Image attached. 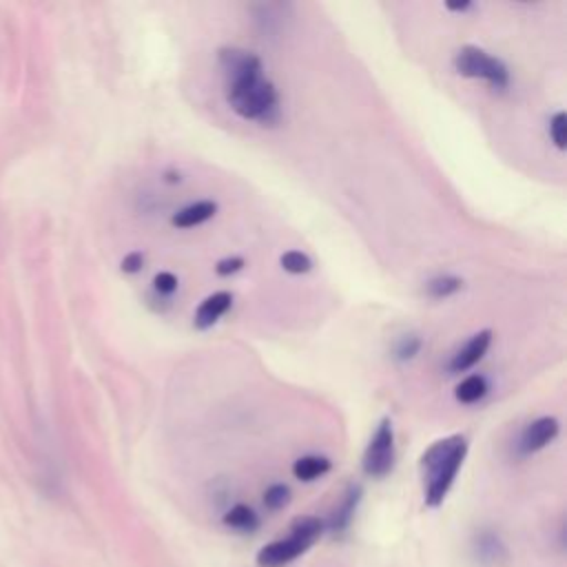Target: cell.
I'll return each mask as SVG.
<instances>
[{"label":"cell","mask_w":567,"mask_h":567,"mask_svg":"<svg viewBox=\"0 0 567 567\" xmlns=\"http://www.w3.org/2000/svg\"><path fill=\"white\" fill-rule=\"evenodd\" d=\"M219 64L226 78V100L244 120L264 126L279 122V97L275 86L261 73V60L244 49H221Z\"/></svg>","instance_id":"obj_1"},{"label":"cell","mask_w":567,"mask_h":567,"mask_svg":"<svg viewBox=\"0 0 567 567\" xmlns=\"http://www.w3.org/2000/svg\"><path fill=\"white\" fill-rule=\"evenodd\" d=\"M465 454H467V439L461 434L439 439L421 454L425 505L439 507L445 501L465 461Z\"/></svg>","instance_id":"obj_2"},{"label":"cell","mask_w":567,"mask_h":567,"mask_svg":"<svg viewBox=\"0 0 567 567\" xmlns=\"http://www.w3.org/2000/svg\"><path fill=\"white\" fill-rule=\"evenodd\" d=\"M323 532V520L317 516H299L292 520L286 536L264 545L257 551V567H286L306 554Z\"/></svg>","instance_id":"obj_3"},{"label":"cell","mask_w":567,"mask_h":567,"mask_svg":"<svg viewBox=\"0 0 567 567\" xmlns=\"http://www.w3.org/2000/svg\"><path fill=\"white\" fill-rule=\"evenodd\" d=\"M454 69L463 78L485 80L494 91H505L507 84H509L507 66L498 58H494L487 51H483L478 47H472V44H465L456 51Z\"/></svg>","instance_id":"obj_4"},{"label":"cell","mask_w":567,"mask_h":567,"mask_svg":"<svg viewBox=\"0 0 567 567\" xmlns=\"http://www.w3.org/2000/svg\"><path fill=\"white\" fill-rule=\"evenodd\" d=\"M392 467H394V427L390 419H383L377 425L363 452V472L372 478H383L392 472Z\"/></svg>","instance_id":"obj_5"},{"label":"cell","mask_w":567,"mask_h":567,"mask_svg":"<svg viewBox=\"0 0 567 567\" xmlns=\"http://www.w3.org/2000/svg\"><path fill=\"white\" fill-rule=\"evenodd\" d=\"M558 421L554 416H540L536 421H532L520 439V447L523 452H538L545 445H549L556 436H558Z\"/></svg>","instance_id":"obj_6"},{"label":"cell","mask_w":567,"mask_h":567,"mask_svg":"<svg viewBox=\"0 0 567 567\" xmlns=\"http://www.w3.org/2000/svg\"><path fill=\"white\" fill-rule=\"evenodd\" d=\"M489 343H492V332H489V330L476 332V334L452 357L450 370H452V372H465V370H470L472 365H476V363L485 357Z\"/></svg>","instance_id":"obj_7"},{"label":"cell","mask_w":567,"mask_h":567,"mask_svg":"<svg viewBox=\"0 0 567 567\" xmlns=\"http://www.w3.org/2000/svg\"><path fill=\"white\" fill-rule=\"evenodd\" d=\"M230 303H233V295L226 290H219V292H213L210 297H206L195 312V328L206 330L213 323H217L219 317L230 308Z\"/></svg>","instance_id":"obj_8"},{"label":"cell","mask_w":567,"mask_h":567,"mask_svg":"<svg viewBox=\"0 0 567 567\" xmlns=\"http://www.w3.org/2000/svg\"><path fill=\"white\" fill-rule=\"evenodd\" d=\"M217 210V204L213 199H202V202H193L188 206H184L182 210H177L171 219L173 226L177 228H193L204 224L206 219H210Z\"/></svg>","instance_id":"obj_9"},{"label":"cell","mask_w":567,"mask_h":567,"mask_svg":"<svg viewBox=\"0 0 567 567\" xmlns=\"http://www.w3.org/2000/svg\"><path fill=\"white\" fill-rule=\"evenodd\" d=\"M359 498H361L359 485H350L348 492L343 494V501L337 505V509H334V514H332V518H330V523H328V527H330L332 532H343V529L350 525Z\"/></svg>","instance_id":"obj_10"},{"label":"cell","mask_w":567,"mask_h":567,"mask_svg":"<svg viewBox=\"0 0 567 567\" xmlns=\"http://www.w3.org/2000/svg\"><path fill=\"white\" fill-rule=\"evenodd\" d=\"M224 523H226L230 529H235V532L250 534V532H255V529L259 527V516L255 514L252 507L237 503V505H233V507L224 514Z\"/></svg>","instance_id":"obj_11"},{"label":"cell","mask_w":567,"mask_h":567,"mask_svg":"<svg viewBox=\"0 0 567 567\" xmlns=\"http://www.w3.org/2000/svg\"><path fill=\"white\" fill-rule=\"evenodd\" d=\"M328 470H330V461L326 456H317V454L301 456L292 465V474L299 481H315V478L323 476Z\"/></svg>","instance_id":"obj_12"},{"label":"cell","mask_w":567,"mask_h":567,"mask_svg":"<svg viewBox=\"0 0 567 567\" xmlns=\"http://www.w3.org/2000/svg\"><path fill=\"white\" fill-rule=\"evenodd\" d=\"M485 392H487V381H485V377L472 374V377L463 379V381L456 385V392H454V394H456V399H458L461 403H474V401L483 399Z\"/></svg>","instance_id":"obj_13"},{"label":"cell","mask_w":567,"mask_h":567,"mask_svg":"<svg viewBox=\"0 0 567 567\" xmlns=\"http://www.w3.org/2000/svg\"><path fill=\"white\" fill-rule=\"evenodd\" d=\"M476 554L483 563H496L498 558H505V547L496 534L483 532L476 538Z\"/></svg>","instance_id":"obj_14"},{"label":"cell","mask_w":567,"mask_h":567,"mask_svg":"<svg viewBox=\"0 0 567 567\" xmlns=\"http://www.w3.org/2000/svg\"><path fill=\"white\" fill-rule=\"evenodd\" d=\"M463 286V281L458 277H452V275H441V277H434L427 281L425 286V292L434 299H445L454 292H458Z\"/></svg>","instance_id":"obj_15"},{"label":"cell","mask_w":567,"mask_h":567,"mask_svg":"<svg viewBox=\"0 0 567 567\" xmlns=\"http://www.w3.org/2000/svg\"><path fill=\"white\" fill-rule=\"evenodd\" d=\"M290 487L284 485V483H275L270 485L266 492H264V505L270 509V512H277V509H284L288 503H290Z\"/></svg>","instance_id":"obj_16"},{"label":"cell","mask_w":567,"mask_h":567,"mask_svg":"<svg viewBox=\"0 0 567 567\" xmlns=\"http://www.w3.org/2000/svg\"><path fill=\"white\" fill-rule=\"evenodd\" d=\"M281 266H284V270H288L292 275H303L312 268V261L301 250H288V252L281 255Z\"/></svg>","instance_id":"obj_17"},{"label":"cell","mask_w":567,"mask_h":567,"mask_svg":"<svg viewBox=\"0 0 567 567\" xmlns=\"http://www.w3.org/2000/svg\"><path fill=\"white\" fill-rule=\"evenodd\" d=\"M549 137L556 144V148H565V140H567V117L563 111L554 113L549 120Z\"/></svg>","instance_id":"obj_18"},{"label":"cell","mask_w":567,"mask_h":567,"mask_svg":"<svg viewBox=\"0 0 567 567\" xmlns=\"http://www.w3.org/2000/svg\"><path fill=\"white\" fill-rule=\"evenodd\" d=\"M153 286H155V290H157V292H162V295H171L173 290H177V277H175L173 272H168V270H162V272H157V275H155Z\"/></svg>","instance_id":"obj_19"},{"label":"cell","mask_w":567,"mask_h":567,"mask_svg":"<svg viewBox=\"0 0 567 567\" xmlns=\"http://www.w3.org/2000/svg\"><path fill=\"white\" fill-rule=\"evenodd\" d=\"M419 348H421V339L419 337H414V334L403 337L401 343L396 346V357L399 359H412L419 352Z\"/></svg>","instance_id":"obj_20"},{"label":"cell","mask_w":567,"mask_h":567,"mask_svg":"<svg viewBox=\"0 0 567 567\" xmlns=\"http://www.w3.org/2000/svg\"><path fill=\"white\" fill-rule=\"evenodd\" d=\"M241 268H244V259H241V257H226V259H221V261L215 266L217 275H221V277L235 275V272L241 270Z\"/></svg>","instance_id":"obj_21"},{"label":"cell","mask_w":567,"mask_h":567,"mask_svg":"<svg viewBox=\"0 0 567 567\" xmlns=\"http://www.w3.org/2000/svg\"><path fill=\"white\" fill-rule=\"evenodd\" d=\"M142 266H144V255L137 252V250L128 252V255L122 259V270H124V272H137Z\"/></svg>","instance_id":"obj_22"},{"label":"cell","mask_w":567,"mask_h":567,"mask_svg":"<svg viewBox=\"0 0 567 567\" xmlns=\"http://www.w3.org/2000/svg\"><path fill=\"white\" fill-rule=\"evenodd\" d=\"M450 11H467L472 4L470 2H447L445 4Z\"/></svg>","instance_id":"obj_23"}]
</instances>
